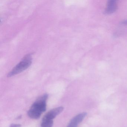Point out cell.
Returning a JSON list of instances; mask_svg holds the SVG:
<instances>
[{"instance_id": "277c9868", "label": "cell", "mask_w": 127, "mask_h": 127, "mask_svg": "<svg viewBox=\"0 0 127 127\" xmlns=\"http://www.w3.org/2000/svg\"><path fill=\"white\" fill-rule=\"evenodd\" d=\"M87 113L83 112L76 115L71 120L67 127H77L78 125L82 122L87 116Z\"/></svg>"}, {"instance_id": "3957f363", "label": "cell", "mask_w": 127, "mask_h": 127, "mask_svg": "<svg viewBox=\"0 0 127 127\" xmlns=\"http://www.w3.org/2000/svg\"><path fill=\"white\" fill-rule=\"evenodd\" d=\"M63 107H59L50 111L45 115L43 119L44 120H53V119L61 113L63 110Z\"/></svg>"}, {"instance_id": "52a82bcc", "label": "cell", "mask_w": 127, "mask_h": 127, "mask_svg": "<svg viewBox=\"0 0 127 127\" xmlns=\"http://www.w3.org/2000/svg\"><path fill=\"white\" fill-rule=\"evenodd\" d=\"M21 125L20 124H12L10 125L9 127H21Z\"/></svg>"}, {"instance_id": "7a4b0ae2", "label": "cell", "mask_w": 127, "mask_h": 127, "mask_svg": "<svg viewBox=\"0 0 127 127\" xmlns=\"http://www.w3.org/2000/svg\"><path fill=\"white\" fill-rule=\"evenodd\" d=\"M32 62L31 54L27 55L10 71L7 76L8 77H12L15 75L22 72L30 66Z\"/></svg>"}, {"instance_id": "8992f818", "label": "cell", "mask_w": 127, "mask_h": 127, "mask_svg": "<svg viewBox=\"0 0 127 127\" xmlns=\"http://www.w3.org/2000/svg\"><path fill=\"white\" fill-rule=\"evenodd\" d=\"M53 120H42L41 127H52L53 125Z\"/></svg>"}, {"instance_id": "5b68a950", "label": "cell", "mask_w": 127, "mask_h": 127, "mask_svg": "<svg viewBox=\"0 0 127 127\" xmlns=\"http://www.w3.org/2000/svg\"><path fill=\"white\" fill-rule=\"evenodd\" d=\"M116 2L114 0H110L108 2L107 8L105 10L106 14H110L114 12L117 9Z\"/></svg>"}, {"instance_id": "6da1fadb", "label": "cell", "mask_w": 127, "mask_h": 127, "mask_svg": "<svg viewBox=\"0 0 127 127\" xmlns=\"http://www.w3.org/2000/svg\"><path fill=\"white\" fill-rule=\"evenodd\" d=\"M48 97V94H45L34 102L28 112L30 117L37 119L40 117L42 113L46 110V101Z\"/></svg>"}, {"instance_id": "ba28073f", "label": "cell", "mask_w": 127, "mask_h": 127, "mask_svg": "<svg viewBox=\"0 0 127 127\" xmlns=\"http://www.w3.org/2000/svg\"><path fill=\"white\" fill-rule=\"evenodd\" d=\"M123 24H127V20L125 21H123Z\"/></svg>"}]
</instances>
